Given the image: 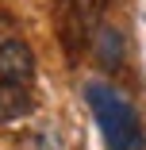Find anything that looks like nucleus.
<instances>
[{
	"instance_id": "20e7f679",
	"label": "nucleus",
	"mask_w": 146,
	"mask_h": 150,
	"mask_svg": "<svg viewBox=\"0 0 146 150\" xmlns=\"http://www.w3.org/2000/svg\"><path fill=\"white\" fill-rule=\"evenodd\" d=\"M31 108H35V100H31V93H27V85L0 81V123H16V119L31 115Z\"/></svg>"
},
{
	"instance_id": "7ed1b4c3",
	"label": "nucleus",
	"mask_w": 146,
	"mask_h": 150,
	"mask_svg": "<svg viewBox=\"0 0 146 150\" xmlns=\"http://www.w3.org/2000/svg\"><path fill=\"white\" fill-rule=\"evenodd\" d=\"M92 54H96V66L104 73H115L123 66V58H127V46H123V35H119V27H111V23H96L92 27Z\"/></svg>"
},
{
	"instance_id": "f03ea898",
	"label": "nucleus",
	"mask_w": 146,
	"mask_h": 150,
	"mask_svg": "<svg viewBox=\"0 0 146 150\" xmlns=\"http://www.w3.org/2000/svg\"><path fill=\"white\" fill-rule=\"evenodd\" d=\"M35 77V54L23 39H4L0 42V81L8 85H31Z\"/></svg>"
},
{
	"instance_id": "f257e3e1",
	"label": "nucleus",
	"mask_w": 146,
	"mask_h": 150,
	"mask_svg": "<svg viewBox=\"0 0 146 150\" xmlns=\"http://www.w3.org/2000/svg\"><path fill=\"white\" fill-rule=\"evenodd\" d=\"M85 100H89L96 123H100V135L108 142V150H138L142 146V123L135 108L115 93L111 85L104 81H89L85 85Z\"/></svg>"
}]
</instances>
